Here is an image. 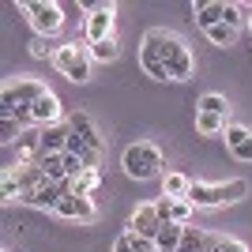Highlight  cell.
Segmentation results:
<instances>
[{
	"label": "cell",
	"mask_w": 252,
	"mask_h": 252,
	"mask_svg": "<svg viewBox=\"0 0 252 252\" xmlns=\"http://www.w3.org/2000/svg\"><path fill=\"white\" fill-rule=\"evenodd\" d=\"M192 189V181L185 177V173H166L162 177V196H173V200H185Z\"/></svg>",
	"instance_id": "ac0fdd59"
},
{
	"label": "cell",
	"mask_w": 252,
	"mask_h": 252,
	"mask_svg": "<svg viewBox=\"0 0 252 252\" xmlns=\"http://www.w3.org/2000/svg\"><path fill=\"white\" fill-rule=\"evenodd\" d=\"M42 162V132H23L15 143V166H38Z\"/></svg>",
	"instance_id": "7c38bea8"
},
{
	"label": "cell",
	"mask_w": 252,
	"mask_h": 252,
	"mask_svg": "<svg viewBox=\"0 0 252 252\" xmlns=\"http://www.w3.org/2000/svg\"><path fill=\"white\" fill-rule=\"evenodd\" d=\"M181 233H185L181 222H162V230H158V237H155L158 252H177L181 249Z\"/></svg>",
	"instance_id": "e0dca14e"
},
{
	"label": "cell",
	"mask_w": 252,
	"mask_h": 252,
	"mask_svg": "<svg viewBox=\"0 0 252 252\" xmlns=\"http://www.w3.org/2000/svg\"><path fill=\"white\" fill-rule=\"evenodd\" d=\"M23 136V125L15 121V117H0V143L4 147H11V143H19Z\"/></svg>",
	"instance_id": "484cf974"
},
{
	"label": "cell",
	"mask_w": 252,
	"mask_h": 252,
	"mask_svg": "<svg viewBox=\"0 0 252 252\" xmlns=\"http://www.w3.org/2000/svg\"><path fill=\"white\" fill-rule=\"evenodd\" d=\"M222 136H226V147H230V151H237V147L245 143V139L252 136V132H249L245 125H226V132H222Z\"/></svg>",
	"instance_id": "4316f807"
},
{
	"label": "cell",
	"mask_w": 252,
	"mask_h": 252,
	"mask_svg": "<svg viewBox=\"0 0 252 252\" xmlns=\"http://www.w3.org/2000/svg\"><path fill=\"white\" fill-rule=\"evenodd\" d=\"M23 11L31 15L38 38H53V34H61V27H64V8H61V4H53V0H27Z\"/></svg>",
	"instance_id": "5b68a950"
},
{
	"label": "cell",
	"mask_w": 252,
	"mask_h": 252,
	"mask_svg": "<svg viewBox=\"0 0 252 252\" xmlns=\"http://www.w3.org/2000/svg\"><path fill=\"white\" fill-rule=\"evenodd\" d=\"M42 173H45V181H64L68 173H64V155H42Z\"/></svg>",
	"instance_id": "44dd1931"
},
{
	"label": "cell",
	"mask_w": 252,
	"mask_h": 252,
	"mask_svg": "<svg viewBox=\"0 0 252 252\" xmlns=\"http://www.w3.org/2000/svg\"><path fill=\"white\" fill-rule=\"evenodd\" d=\"M113 252H132V233H121L113 245Z\"/></svg>",
	"instance_id": "836d02e7"
},
{
	"label": "cell",
	"mask_w": 252,
	"mask_h": 252,
	"mask_svg": "<svg viewBox=\"0 0 252 252\" xmlns=\"http://www.w3.org/2000/svg\"><path fill=\"white\" fill-rule=\"evenodd\" d=\"M98 185H102V173H98V169H87L83 177H75V181H72V196H91Z\"/></svg>",
	"instance_id": "7402d4cb"
},
{
	"label": "cell",
	"mask_w": 252,
	"mask_h": 252,
	"mask_svg": "<svg viewBox=\"0 0 252 252\" xmlns=\"http://www.w3.org/2000/svg\"><path fill=\"white\" fill-rule=\"evenodd\" d=\"M0 192H4V200H19V185L11 177V169H4V181H0Z\"/></svg>",
	"instance_id": "f546056e"
},
{
	"label": "cell",
	"mask_w": 252,
	"mask_h": 252,
	"mask_svg": "<svg viewBox=\"0 0 252 252\" xmlns=\"http://www.w3.org/2000/svg\"><path fill=\"white\" fill-rule=\"evenodd\" d=\"M31 113H34V125H38V128L61 125V98L53 94V91H45V94L31 105Z\"/></svg>",
	"instance_id": "8fae6325"
},
{
	"label": "cell",
	"mask_w": 252,
	"mask_h": 252,
	"mask_svg": "<svg viewBox=\"0 0 252 252\" xmlns=\"http://www.w3.org/2000/svg\"><path fill=\"white\" fill-rule=\"evenodd\" d=\"M68 128H72L75 136L83 139L87 147H94V151L105 147V139H102V132H98V125L91 121V113H83V109H75V113L68 117Z\"/></svg>",
	"instance_id": "30bf717a"
},
{
	"label": "cell",
	"mask_w": 252,
	"mask_h": 252,
	"mask_svg": "<svg viewBox=\"0 0 252 252\" xmlns=\"http://www.w3.org/2000/svg\"><path fill=\"white\" fill-rule=\"evenodd\" d=\"M11 177H15L19 196H23V192H34V189H38V185L45 181V173H42V166H15V169H11Z\"/></svg>",
	"instance_id": "2e32d148"
},
{
	"label": "cell",
	"mask_w": 252,
	"mask_h": 252,
	"mask_svg": "<svg viewBox=\"0 0 252 252\" xmlns=\"http://www.w3.org/2000/svg\"><path fill=\"white\" fill-rule=\"evenodd\" d=\"M139 68L151 75V79H158V83H166L169 79V68H166V57H162V49H158L155 38H143V49H139Z\"/></svg>",
	"instance_id": "ba28073f"
},
{
	"label": "cell",
	"mask_w": 252,
	"mask_h": 252,
	"mask_svg": "<svg viewBox=\"0 0 252 252\" xmlns=\"http://www.w3.org/2000/svg\"><path fill=\"white\" fill-rule=\"evenodd\" d=\"M203 34H207V42L219 45V49H226V45L237 42V31H233V27H226V23H219V27H211V31H203Z\"/></svg>",
	"instance_id": "603a6c76"
},
{
	"label": "cell",
	"mask_w": 252,
	"mask_h": 252,
	"mask_svg": "<svg viewBox=\"0 0 252 252\" xmlns=\"http://www.w3.org/2000/svg\"><path fill=\"white\" fill-rule=\"evenodd\" d=\"M31 57H38V61H53V57H57V49H53L45 38H34V42H31Z\"/></svg>",
	"instance_id": "83f0119b"
},
{
	"label": "cell",
	"mask_w": 252,
	"mask_h": 252,
	"mask_svg": "<svg viewBox=\"0 0 252 252\" xmlns=\"http://www.w3.org/2000/svg\"><path fill=\"white\" fill-rule=\"evenodd\" d=\"M196 113H215V117H230V102H226V98H222V94H215V91H211V94H203L200 102H196Z\"/></svg>",
	"instance_id": "d6986e66"
},
{
	"label": "cell",
	"mask_w": 252,
	"mask_h": 252,
	"mask_svg": "<svg viewBox=\"0 0 252 252\" xmlns=\"http://www.w3.org/2000/svg\"><path fill=\"white\" fill-rule=\"evenodd\" d=\"M132 252H158V245L147 241V237H136V233H132Z\"/></svg>",
	"instance_id": "4dcf8cb0"
},
{
	"label": "cell",
	"mask_w": 252,
	"mask_h": 252,
	"mask_svg": "<svg viewBox=\"0 0 252 252\" xmlns=\"http://www.w3.org/2000/svg\"><path fill=\"white\" fill-rule=\"evenodd\" d=\"M53 215H61V219H75V222H94L98 207H94L91 196H64V200L57 203Z\"/></svg>",
	"instance_id": "9c48e42d"
},
{
	"label": "cell",
	"mask_w": 252,
	"mask_h": 252,
	"mask_svg": "<svg viewBox=\"0 0 252 252\" xmlns=\"http://www.w3.org/2000/svg\"><path fill=\"white\" fill-rule=\"evenodd\" d=\"M203 241H207V233L196 230V226H185V233H181V249L177 252H200Z\"/></svg>",
	"instance_id": "d4e9b609"
},
{
	"label": "cell",
	"mask_w": 252,
	"mask_h": 252,
	"mask_svg": "<svg viewBox=\"0 0 252 252\" xmlns=\"http://www.w3.org/2000/svg\"><path fill=\"white\" fill-rule=\"evenodd\" d=\"M233 158H237V162H252V136L245 139V143H241L237 151H233Z\"/></svg>",
	"instance_id": "d6a6232c"
},
{
	"label": "cell",
	"mask_w": 252,
	"mask_h": 252,
	"mask_svg": "<svg viewBox=\"0 0 252 252\" xmlns=\"http://www.w3.org/2000/svg\"><path fill=\"white\" fill-rule=\"evenodd\" d=\"M117 57H121V45H117V38H105V42L91 45V61L109 64V61H117Z\"/></svg>",
	"instance_id": "cb8c5ba5"
},
{
	"label": "cell",
	"mask_w": 252,
	"mask_h": 252,
	"mask_svg": "<svg viewBox=\"0 0 252 252\" xmlns=\"http://www.w3.org/2000/svg\"><path fill=\"white\" fill-rule=\"evenodd\" d=\"M87 42L98 45L105 42V38H113V19H117V8L109 4V0H102V4H87Z\"/></svg>",
	"instance_id": "8992f818"
},
{
	"label": "cell",
	"mask_w": 252,
	"mask_h": 252,
	"mask_svg": "<svg viewBox=\"0 0 252 252\" xmlns=\"http://www.w3.org/2000/svg\"><path fill=\"white\" fill-rule=\"evenodd\" d=\"M151 38L158 42V49H162V57H166V68H169V79H189L192 72H196V61H192L189 45L181 42L177 34H166V31H147Z\"/></svg>",
	"instance_id": "3957f363"
},
{
	"label": "cell",
	"mask_w": 252,
	"mask_h": 252,
	"mask_svg": "<svg viewBox=\"0 0 252 252\" xmlns=\"http://www.w3.org/2000/svg\"><path fill=\"white\" fill-rule=\"evenodd\" d=\"M158 230H162L158 207H155V203H139V207L132 211V219H128V233H136V237H147V241H155Z\"/></svg>",
	"instance_id": "52a82bcc"
},
{
	"label": "cell",
	"mask_w": 252,
	"mask_h": 252,
	"mask_svg": "<svg viewBox=\"0 0 252 252\" xmlns=\"http://www.w3.org/2000/svg\"><path fill=\"white\" fill-rule=\"evenodd\" d=\"M53 64H57V72L68 75L72 83H87L91 79V49H83V45H57V57H53Z\"/></svg>",
	"instance_id": "277c9868"
},
{
	"label": "cell",
	"mask_w": 252,
	"mask_h": 252,
	"mask_svg": "<svg viewBox=\"0 0 252 252\" xmlns=\"http://www.w3.org/2000/svg\"><path fill=\"white\" fill-rule=\"evenodd\" d=\"M222 23L237 31V27H241V23H245V8H237V4H226V15H222Z\"/></svg>",
	"instance_id": "f1b7e54d"
},
{
	"label": "cell",
	"mask_w": 252,
	"mask_h": 252,
	"mask_svg": "<svg viewBox=\"0 0 252 252\" xmlns=\"http://www.w3.org/2000/svg\"><path fill=\"white\" fill-rule=\"evenodd\" d=\"M8 87H11V94H15V102H19V105H34L45 91H49V87L38 83V79H15V83H8Z\"/></svg>",
	"instance_id": "9a60e30c"
},
{
	"label": "cell",
	"mask_w": 252,
	"mask_h": 252,
	"mask_svg": "<svg viewBox=\"0 0 252 252\" xmlns=\"http://www.w3.org/2000/svg\"><path fill=\"white\" fill-rule=\"evenodd\" d=\"M245 15H249V27H252V8H249V11H245Z\"/></svg>",
	"instance_id": "e575fe53"
},
{
	"label": "cell",
	"mask_w": 252,
	"mask_h": 252,
	"mask_svg": "<svg viewBox=\"0 0 252 252\" xmlns=\"http://www.w3.org/2000/svg\"><path fill=\"white\" fill-rule=\"evenodd\" d=\"M121 166L132 181H155L162 177V151L147 139H139L132 147H125V158H121Z\"/></svg>",
	"instance_id": "7a4b0ae2"
},
{
	"label": "cell",
	"mask_w": 252,
	"mask_h": 252,
	"mask_svg": "<svg viewBox=\"0 0 252 252\" xmlns=\"http://www.w3.org/2000/svg\"><path fill=\"white\" fill-rule=\"evenodd\" d=\"M219 252H249V249H245V241H233V237H222V241H219Z\"/></svg>",
	"instance_id": "1f68e13d"
},
{
	"label": "cell",
	"mask_w": 252,
	"mask_h": 252,
	"mask_svg": "<svg viewBox=\"0 0 252 252\" xmlns=\"http://www.w3.org/2000/svg\"><path fill=\"white\" fill-rule=\"evenodd\" d=\"M249 196V185L245 181H226V185H207V181H192V189L185 200L192 207H226V203H237Z\"/></svg>",
	"instance_id": "6da1fadb"
},
{
	"label": "cell",
	"mask_w": 252,
	"mask_h": 252,
	"mask_svg": "<svg viewBox=\"0 0 252 252\" xmlns=\"http://www.w3.org/2000/svg\"><path fill=\"white\" fill-rule=\"evenodd\" d=\"M196 132H200V136H222V132H226V117L196 113Z\"/></svg>",
	"instance_id": "ffe728a7"
},
{
	"label": "cell",
	"mask_w": 252,
	"mask_h": 252,
	"mask_svg": "<svg viewBox=\"0 0 252 252\" xmlns=\"http://www.w3.org/2000/svg\"><path fill=\"white\" fill-rule=\"evenodd\" d=\"M222 15H226V4L222 0H200V4H192V19L200 31H211V27H219Z\"/></svg>",
	"instance_id": "5bb4252c"
},
{
	"label": "cell",
	"mask_w": 252,
	"mask_h": 252,
	"mask_svg": "<svg viewBox=\"0 0 252 252\" xmlns=\"http://www.w3.org/2000/svg\"><path fill=\"white\" fill-rule=\"evenodd\" d=\"M38 132H42V155H64V151H68V136H72L68 121L49 125V128H38Z\"/></svg>",
	"instance_id": "4fadbf2b"
}]
</instances>
